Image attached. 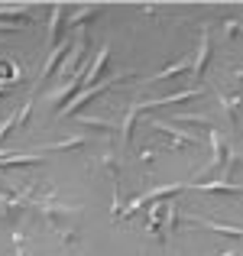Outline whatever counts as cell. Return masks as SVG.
I'll return each instance as SVG.
<instances>
[{
	"mask_svg": "<svg viewBox=\"0 0 243 256\" xmlns=\"http://www.w3.org/2000/svg\"><path fill=\"white\" fill-rule=\"evenodd\" d=\"M182 188H188V185H182V182H175V185H162V188H152V192H146V194H140V198H133L130 204L124 208L120 214H133V211H140V208L146 204V201H156V198H168V194H175V192H182Z\"/></svg>",
	"mask_w": 243,
	"mask_h": 256,
	"instance_id": "cell-1",
	"label": "cell"
},
{
	"mask_svg": "<svg viewBox=\"0 0 243 256\" xmlns=\"http://www.w3.org/2000/svg\"><path fill=\"white\" fill-rule=\"evenodd\" d=\"M185 220H192V224H201V227H208V230H218V234H224V237H243V227H230V224H214V220H208V218H185Z\"/></svg>",
	"mask_w": 243,
	"mask_h": 256,
	"instance_id": "cell-2",
	"label": "cell"
},
{
	"mask_svg": "<svg viewBox=\"0 0 243 256\" xmlns=\"http://www.w3.org/2000/svg\"><path fill=\"white\" fill-rule=\"evenodd\" d=\"M208 56H211V39H208V32H201V46H198V58L192 62V75L201 78L204 75V65H208Z\"/></svg>",
	"mask_w": 243,
	"mask_h": 256,
	"instance_id": "cell-3",
	"label": "cell"
},
{
	"mask_svg": "<svg viewBox=\"0 0 243 256\" xmlns=\"http://www.w3.org/2000/svg\"><path fill=\"white\" fill-rule=\"evenodd\" d=\"M192 68V62L188 58H178V62H172L168 68H162V72H156V75H150L143 84H156V82H166V78H172V75H178V72H188Z\"/></svg>",
	"mask_w": 243,
	"mask_h": 256,
	"instance_id": "cell-4",
	"label": "cell"
},
{
	"mask_svg": "<svg viewBox=\"0 0 243 256\" xmlns=\"http://www.w3.org/2000/svg\"><path fill=\"white\" fill-rule=\"evenodd\" d=\"M42 162V152H13V156H0V166H36Z\"/></svg>",
	"mask_w": 243,
	"mask_h": 256,
	"instance_id": "cell-5",
	"label": "cell"
},
{
	"mask_svg": "<svg viewBox=\"0 0 243 256\" xmlns=\"http://www.w3.org/2000/svg\"><path fill=\"white\" fill-rule=\"evenodd\" d=\"M107 56H110V46H104V49H100L98 52V58H94V65H88V68H84V75H81V84H91L94 82V78H98V72L100 68H104V62H107Z\"/></svg>",
	"mask_w": 243,
	"mask_h": 256,
	"instance_id": "cell-6",
	"label": "cell"
},
{
	"mask_svg": "<svg viewBox=\"0 0 243 256\" xmlns=\"http://www.w3.org/2000/svg\"><path fill=\"white\" fill-rule=\"evenodd\" d=\"M152 126H156V130L172 133V136H175V143H188V146H194V143H198V136H192V133H185V130H178V126L166 124V120H152Z\"/></svg>",
	"mask_w": 243,
	"mask_h": 256,
	"instance_id": "cell-7",
	"label": "cell"
},
{
	"mask_svg": "<svg viewBox=\"0 0 243 256\" xmlns=\"http://www.w3.org/2000/svg\"><path fill=\"white\" fill-rule=\"evenodd\" d=\"M192 188H198V192H230V194L243 192V185H234V182H194Z\"/></svg>",
	"mask_w": 243,
	"mask_h": 256,
	"instance_id": "cell-8",
	"label": "cell"
},
{
	"mask_svg": "<svg viewBox=\"0 0 243 256\" xmlns=\"http://www.w3.org/2000/svg\"><path fill=\"white\" fill-rule=\"evenodd\" d=\"M65 6H52V16H49V36H46V46H49V52L56 49V32H58V20H62Z\"/></svg>",
	"mask_w": 243,
	"mask_h": 256,
	"instance_id": "cell-9",
	"label": "cell"
},
{
	"mask_svg": "<svg viewBox=\"0 0 243 256\" xmlns=\"http://www.w3.org/2000/svg\"><path fill=\"white\" fill-rule=\"evenodd\" d=\"M136 117H140V100H136V104H130V110H126V117H124V130H120L124 143H130V136H133V124H136Z\"/></svg>",
	"mask_w": 243,
	"mask_h": 256,
	"instance_id": "cell-10",
	"label": "cell"
},
{
	"mask_svg": "<svg viewBox=\"0 0 243 256\" xmlns=\"http://www.w3.org/2000/svg\"><path fill=\"white\" fill-rule=\"evenodd\" d=\"M208 136H211V166H220V162H224V156H227V152H224V143H220V136H218V130H208Z\"/></svg>",
	"mask_w": 243,
	"mask_h": 256,
	"instance_id": "cell-11",
	"label": "cell"
},
{
	"mask_svg": "<svg viewBox=\"0 0 243 256\" xmlns=\"http://www.w3.org/2000/svg\"><path fill=\"white\" fill-rule=\"evenodd\" d=\"M162 211H166V201H162V204H152V208H150V230L156 234L159 240H162Z\"/></svg>",
	"mask_w": 243,
	"mask_h": 256,
	"instance_id": "cell-12",
	"label": "cell"
},
{
	"mask_svg": "<svg viewBox=\"0 0 243 256\" xmlns=\"http://www.w3.org/2000/svg\"><path fill=\"white\" fill-rule=\"evenodd\" d=\"M220 107H224V114L227 117H237V98H220Z\"/></svg>",
	"mask_w": 243,
	"mask_h": 256,
	"instance_id": "cell-13",
	"label": "cell"
},
{
	"mask_svg": "<svg viewBox=\"0 0 243 256\" xmlns=\"http://www.w3.org/2000/svg\"><path fill=\"white\" fill-rule=\"evenodd\" d=\"M13 124H20V114H10V117H6L4 124H0V140H4L6 133H10V126H13Z\"/></svg>",
	"mask_w": 243,
	"mask_h": 256,
	"instance_id": "cell-14",
	"label": "cell"
}]
</instances>
